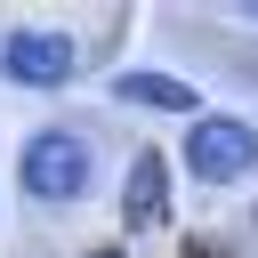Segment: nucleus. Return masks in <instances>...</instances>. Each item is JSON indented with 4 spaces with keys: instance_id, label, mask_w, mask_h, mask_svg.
<instances>
[{
    "instance_id": "1",
    "label": "nucleus",
    "mask_w": 258,
    "mask_h": 258,
    "mask_svg": "<svg viewBox=\"0 0 258 258\" xmlns=\"http://www.w3.org/2000/svg\"><path fill=\"white\" fill-rule=\"evenodd\" d=\"M89 169H97V153H89L81 129H32L24 153H16V177H24L32 202H81L89 194Z\"/></svg>"
},
{
    "instance_id": "2",
    "label": "nucleus",
    "mask_w": 258,
    "mask_h": 258,
    "mask_svg": "<svg viewBox=\"0 0 258 258\" xmlns=\"http://www.w3.org/2000/svg\"><path fill=\"white\" fill-rule=\"evenodd\" d=\"M185 169L202 185H234L258 169V121H234V113H194L185 129Z\"/></svg>"
},
{
    "instance_id": "3",
    "label": "nucleus",
    "mask_w": 258,
    "mask_h": 258,
    "mask_svg": "<svg viewBox=\"0 0 258 258\" xmlns=\"http://www.w3.org/2000/svg\"><path fill=\"white\" fill-rule=\"evenodd\" d=\"M0 73L24 81V89H64V81L81 73V48H73L64 32H8V40H0Z\"/></svg>"
},
{
    "instance_id": "4",
    "label": "nucleus",
    "mask_w": 258,
    "mask_h": 258,
    "mask_svg": "<svg viewBox=\"0 0 258 258\" xmlns=\"http://www.w3.org/2000/svg\"><path fill=\"white\" fill-rule=\"evenodd\" d=\"M121 226L129 234H161L169 226V161L145 145L137 161H129V177H121Z\"/></svg>"
},
{
    "instance_id": "5",
    "label": "nucleus",
    "mask_w": 258,
    "mask_h": 258,
    "mask_svg": "<svg viewBox=\"0 0 258 258\" xmlns=\"http://www.w3.org/2000/svg\"><path fill=\"white\" fill-rule=\"evenodd\" d=\"M113 105H145V113H194L202 97L169 73H113Z\"/></svg>"
},
{
    "instance_id": "6",
    "label": "nucleus",
    "mask_w": 258,
    "mask_h": 258,
    "mask_svg": "<svg viewBox=\"0 0 258 258\" xmlns=\"http://www.w3.org/2000/svg\"><path fill=\"white\" fill-rule=\"evenodd\" d=\"M89 258H129V250H89Z\"/></svg>"
},
{
    "instance_id": "7",
    "label": "nucleus",
    "mask_w": 258,
    "mask_h": 258,
    "mask_svg": "<svg viewBox=\"0 0 258 258\" xmlns=\"http://www.w3.org/2000/svg\"><path fill=\"white\" fill-rule=\"evenodd\" d=\"M242 16H250V24H258V0H250V8H242Z\"/></svg>"
}]
</instances>
